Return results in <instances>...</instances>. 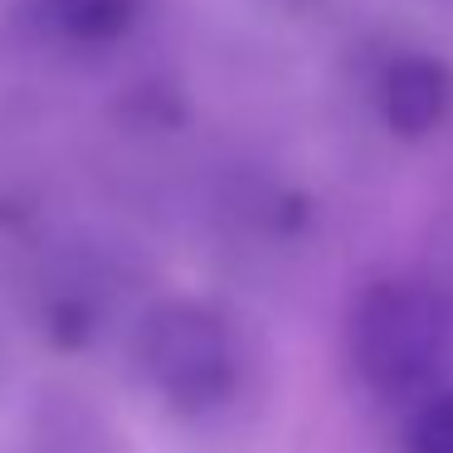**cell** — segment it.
Segmentation results:
<instances>
[{
    "label": "cell",
    "mask_w": 453,
    "mask_h": 453,
    "mask_svg": "<svg viewBox=\"0 0 453 453\" xmlns=\"http://www.w3.org/2000/svg\"><path fill=\"white\" fill-rule=\"evenodd\" d=\"M453 326L439 293L410 278H385L356 297L346 317V356L365 390L400 400L439 375Z\"/></svg>",
    "instance_id": "6da1fadb"
},
{
    "label": "cell",
    "mask_w": 453,
    "mask_h": 453,
    "mask_svg": "<svg viewBox=\"0 0 453 453\" xmlns=\"http://www.w3.org/2000/svg\"><path fill=\"white\" fill-rule=\"evenodd\" d=\"M137 356L176 414H215L239 390V336L205 303H161L142 322Z\"/></svg>",
    "instance_id": "7a4b0ae2"
},
{
    "label": "cell",
    "mask_w": 453,
    "mask_h": 453,
    "mask_svg": "<svg viewBox=\"0 0 453 453\" xmlns=\"http://www.w3.org/2000/svg\"><path fill=\"white\" fill-rule=\"evenodd\" d=\"M453 108V69L434 54H400L380 79V112L390 132L400 137H424L434 132Z\"/></svg>",
    "instance_id": "3957f363"
},
{
    "label": "cell",
    "mask_w": 453,
    "mask_h": 453,
    "mask_svg": "<svg viewBox=\"0 0 453 453\" xmlns=\"http://www.w3.org/2000/svg\"><path fill=\"white\" fill-rule=\"evenodd\" d=\"M35 453H112V439L83 400L44 395L35 414Z\"/></svg>",
    "instance_id": "277c9868"
},
{
    "label": "cell",
    "mask_w": 453,
    "mask_h": 453,
    "mask_svg": "<svg viewBox=\"0 0 453 453\" xmlns=\"http://www.w3.org/2000/svg\"><path fill=\"white\" fill-rule=\"evenodd\" d=\"M147 0H40L44 20L79 44H108L137 25Z\"/></svg>",
    "instance_id": "5b68a950"
},
{
    "label": "cell",
    "mask_w": 453,
    "mask_h": 453,
    "mask_svg": "<svg viewBox=\"0 0 453 453\" xmlns=\"http://www.w3.org/2000/svg\"><path fill=\"white\" fill-rule=\"evenodd\" d=\"M404 449L410 453H453V390L434 395L414 410L410 429H404Z\"/></svg>",
    "instance_id": "8992f818"
}]
</instances>
